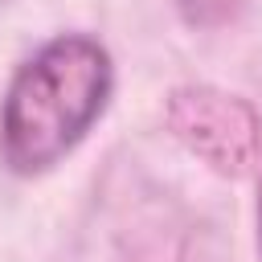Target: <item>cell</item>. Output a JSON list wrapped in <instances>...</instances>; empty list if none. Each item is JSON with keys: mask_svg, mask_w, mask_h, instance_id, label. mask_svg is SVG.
<instances>
[{"mask_svg": "<svg viewBox=\"0 0 262 262\" xmlns=\"http://www.w3.org/2000/svg\"><path fill=\"white\" fill-rule=\"evenodd\" d=\"M115 90V61L90 33L45 41L8 82L0 102V160L16 176L61 164L102 119Z\"/></svg>", "mask_w": 262, "mask_h": 262, "instance_id": "obj_1", "label": "cell"}, {"mask_svg": "<svg viewBox=\"0 0 262 262\" xmlns=\"http://www.w3.org/2000/svg\"><path fill=\"white\" fill-rule=\"evenodd\" d=\"M258 250H262V201H258Z\"/></svg>", "mask_w": 262, "mask_h": 262, "instance_id": "obj_4", "label": "cell"}, {"mask_svg": "<svg viewBox=\"0 0 262 262\" xmlns=\"http://www.w3.org/2000/svg\"><path fill=\"white\" fill-rule=\"evenodd\" d=\"M168 131L209 168L237 176L258 160L262 119L258 111L229 90L217 86H176L164 106Z\"/></svg>", "mask_w": 262, "mask_h": 262, "instance_id": "obj_2", "label": "cell"}, {"mask_svg": "<svg viewBox=\"0 0 262 262\" xmlns=\"http://www.w3.org/2000/svg\"><path fill=\"white\" fill-rule=\"evenodd\" d=\"M176 8L180 20L192 29H225L229 20H237L246 0H176Z\"/></svg>", "mask_w": 262, "mask_h": 262, "instance_id": "obj_3", "label": "cell"}]
</instances>
